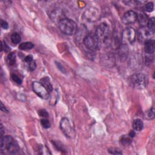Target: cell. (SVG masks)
Returning a JSON list of instances; mask_svg holds the SVG:
<instances>
[{"instance_id": "cell-1", "label": "cell", "mask_w": 155, "mask_h": 155, "mask_svg": "<svg viewBox=\"0 0 155 155\" xmlns=\"http://www.w3.org/2000/svg\"><path fill=\"white\" fill-rule=\"evenodd\" d=\"M19 151L17 142L10 136H3L1 138V153L17 154Z\"/></svg>"}, {"instance_id": "cell-2", "label": "cell", "mask_w": 155, "mask_h": 155, "mask_svg": "<svg viewBox=\"0 0 155 155\" xmlns=\"http://www.w3.org/2000/svg\"><path fill=\"white\" fill-rule=\"evenodd\" d=\"M128 82L131 87L136 89H145L149 83L148 76L143 74L138 73L131 75Z\"/></svg>"}, {"instance_id": "cell-3", "label": "cell", "mask_w": 155, "mask_h": 155, "mask_svg": "<svg viewBox=\"0 0 155 155\" xmlns=\"http://www.w3.org/2000/svg\"><path fill=\"white\" fill-rule=\"evenodd\" d=\"M58 27L62 33L67 35H72L77 31L76 22L70 19L64 18L58 23Z\"/></svg>"}, {"instance_id": "cell-4", "label": "cell", "mask_w": 155, "mask_h": 155, "mask_svg": "<svg viewBox=\"0 0 155 155\" xmlns=\"http://www.w3.org/2000/svg\"><path fill=\"white\" fill-rule=\"evenodd\" d=\"M84 45L87 49L91 51H97L99 50L100 42L95 33H88L83 40Z\"/></svg>"}, {"instance_id": "cell-5", "label": "cell", "mask_w": 155, "mask_h": 155, "mask_svg": "<svg viewBox=\"0 0 155 155\" xmlns=\"http://www.w3.org/2000/svg\"><path fill=\"white\" fill-rule=\"evenodd\" d=\"M97 37H98L100 43H105L108 41L110 37V29L109 26L105 23H102L98 26L96 30Z\"/></svg>"}, {"instance_id": "cell-6", "label": "cell", "mask_w": 155, "mask_h": 155, "mask_svg": "<svg viewBox=\"0 0 155 155\" xmlns=\"http://www.w3.org/2000/svg\"><path fill=\"white\" fill-rule=\"evenodd\" d=\"M60 128L63 133L69 138H72L75 136L74 127L67 118H63L60 122Z\"/></svg>"}, {"instance_id": "cell-7", "label": "cell", "mask_w": 155, "mask_h": 155, "mask_svg": "<svg viewBox=\"0 0 155 155\" xmlns=\"http://www.w3.org/2000/svg\"><path fill=\"white\" fill-rule=\"evenodd\" d=\"M136 31L132 27L126 28L122 33L123 44H133L136 40Z\"/></svg>"}, {"instance_id": "cell-8", "label": "cell", "mask_w": 155, "mask_h": 155, "mask_svg": "<svg viewBox=\"0 0 155 155\" xmlns=\"http://www.w3.org/2000/svg\"><path fill=\"white\" fill-rule=\"evenodd\" d=\"M32 89L33 92L41 98L44 99H49L50 93L41 82H33L32 84Z\"/></svg>"}, {"instance_id": "cell-9", "label": "cell", "mask_w": 155, "mask_h": 155, "mask_svg": "<svg viewBox=\"0 0 155 155\" xmlns=\"http://www.w3.org/2000/svg\"><path fill=\"white\" fill-rule=\"evenodd\" d=\"M100 17L99 11L94 7H90L87 9L83 14V18L89 22H94L97 21Z\"/></svg>"}, {"instance_id": "cell-10", "label": "cell", "mask_w": 155, "mask_h": 155, "mask_svg": "<svg viewBox=\"0 0 155 155\" xmlns=\"http://www.w3.org/2000/svg\"><path fill=\"white\" fill-rule=\"evenodd\" d=\"M138 20V14L133 10H129L124 14L122 21L125 25H132Z\"/></svg>"}, {"instance_id": "cell-11", "label": "cell", "mask_w": 155, "mask_h": 155, "mask_svg": "<svg viewBox=\"0 0 155 155\" xmlns=\"http://www.w3.org/2000/svg\"><path fill=\"white\" fill-rule=\"evenodd\" d=\"M144 50L147 54L152 55L154 52V41L149 40L144 43Z\"/></svg>"}, {"instance_id": "cell-12", "label": "cell", "mask_w": 155, "mask_h": 155, "mask_svg": "<svg viewBox=\"0 0 155 155\" xmlns=\"http://www.w3.org/2000/svg\"><path fill=\"white\" fill-rule=\"evenodd\" d=\"M150 34H153L149 30H142L139 32L138 33V39L140 42L144 41V43L149 40H150Z\"/></svg>"}, {"instance_id": "cell-13", "label": "cell", "mask_w": 155, "mask_h": 155, "mask_svg": "<svg viewBox=\"0 0 155 155\" xmlns=\"http://www.w3.org/2000/svg\"><path fill=\"white\" fill-rule=\"evenodd\" d=\"M50 17L53 21H58V23L59 21L64 19V18H63L62 12L59 9H55L53 11L50 15Z\"/></svg>"}, {"instance_id": "cell-14", "label": "cell", "mask_w": 155, "mask_h": 155, "mask_svg": "<svg viewBox=\"0 0 155 155\" xmlns=\"http://www.w3.org/2000/svg\"><path fill=\"white\" fill-rule=\"evenodd\" d=\"M138 19L139 20L140 25L142 27H144L147 25V22L149 19L148 16L144 12H142L139 15H138Z\"/></svg>"}, {"instance_id": "cell-15", "label": "cell", "mask_w": 155, "mask_h": 155, "mask_svg": "<svg viewBox=\"0 0 155 155\" xmlns=\"http://www.w3.org/2000/svg\"><path fill=\"white\" fill-rule=\"evenodd\" d=\"M40 82L46 88V89L49 91V93H51L53 90V86H52L51 82H50V81L48 77L43 78L41 79Z\"/></svg>"}, {"instance_id": "cell-16", "label": "cell", "mask_w": 155, "mask_h": 155, "mask_svg": "<svg viewBox=\"0 0 155 155\" xmlns=\"http://www.w3.org/2000/svg\"><path fill=\"white\" fill-rule=\"evenodd\" d=\"M88 33H87L86 28L85 27H84V26L81 27V28L79 29V30L77 32L76 40H78V41H79L80 40H82L83 41V40H84V38L86 37V35Z\"/></svg>"}, {"instance_id": "cell-17", "label": "cell", "mask_w": 155, "mask_h": 155, "mask_svg": "<svg viewBox=\"0 0 155 155\" xmlns=\"http://www.w3.org/2000/svg\"><path fill=\"white\" fill-rule=\"evenodd\" d=\"M143 127H144V123L140 119H136L133 121V128L134 130L137 131V132H140L142 130Z\"/></svg>"}, {"instance_id": "cell-18", "label": "cell", "mask_w": 155, "mask_h": 155, "mask_svg": "<svg viewBox=\"0 0 155 155\" xmlns=\"http://www.w3.org/2000/svg\"><path fill=\"white\" fill-rule=\"evenodd\" d=\"M128 53V49L127 45L122 44L120 48V52H119L121 59H125L127 57Z\"/></svg>"}, {"instance_id": "cell-19", "label": "cell", "mask_w": 155, "mask_h": 155, "mask_svg": "<svg viewBox=\"0 0 155 155\" xmlns=\"http://www.w3.org/2000/svg\"><path fill=\"white\" fill-rule=\"evenodd\" d=\"M120 144L122 146L124 147H127L132 144V138H130L129 136L124 135L120 138Z\"/></svg>"}, {"instance_id": "cell-20", "label": "cell", "mask_w": 155, "mask_h": 155, "mask_svg": "<svg viewBox=\"0 0 155 155\" xmlns=\"http://www.w3.org/2000/svg\"><path fill=\"white\" fill-rule=\"evenodd\" d=\"M34 44L31 42H26L21 43L19 45V49L21 50H29L33 48Z\"/></svg>"}, {"instance_id": "cell-21", "label": "cell", "mask_w": 155, "mask_h": 155, "mask_svg": "<svg viewBox=\"0 0 155 155\" xmlns=\"http://www.w3.org/2000/svg\"><path fill=\"white\" fill-rule=\"evenodd\" d=\"M7 63L10 66H14L16 63V55L15 53L11 52L9 53L7 57Z\"/></svg>"}, {"instance_id": "cell-22", "label": "cell", "mask_w": 155, "mask_h": 155, "mask_svg": "<svg viewBox=\"0 0 155 155\" xmlns=\"http://www.w3.org/2000/svg\"><path fill=\"white\" fill-rule=\"evenodd\" d=\"M147 26L149 30L154 33L155 30V18L154 17H152L149 19Z\"/></svg>"}, {"instance_id": "cell-23", "label": "cell", "mask_w": 155, "mask_h": 155, "mask_svg": "<svg viewBox=\"0 0 155 155\" xmlns=\"http://www.w3.org/2000/svg\"><path fill=\"white\" fill-rule=\"evenodd\" d=\"M21 40V35L17 32L13 33L11 35V41L14 44H19L20 43Z\"/></svg>"}, {"instance_id": "cell-24", "label": "cell", "mask_w": 155, "mask_h": 155, "mask_svg": "<svg viewBox=\"0 0 155 155\" xmlns=\"http://www.w3.org/2000/svg\"><path fill=\"white\" fill-rule=\"evenodd\" d=\"M39 153L41 154H52L49 149L45 146L40 145L39 147Z\"/></svg>"}, {"instance_id": "cell-25", "label": "cell", "mask_w": 155, "mask_h": 155, "mask_svg": "<svg viewBox=\"0 0 155 155\" xmlns=\"http://www.w3.org/2000/svg\"><path fill=\"white\" fill-rule=\"evenodd\" d=\"M143 9H144L145 11L147 12H151L153 10V9H154L153 3L151 2H150V3L146 4V5H144V8Z\"/></svg>"}, {"instance_id": "cell-26", "label": "cell", "mask_w": 155, "mask_h": 155, "mask_svg": "<svg viewBox=\"0 0 155 155\" xmlns=\"http://www.w3.org/2000/svg\"><path fill=\"white\" fill-rule=\"evenodd\" d=\"M11 78H12V80H13L15 82L17 83V84H21V83H22V81L21 78L18 75H17V74H12L11 75Z\"/></svg>"}, {"instance_id": "cell-27", "label": "cell", "mask_w": 155, "mask_h": 155, "mask_svg": "<svg viewBox=\"0 0 155 155\" xmlns=\"http://www.w3.org/2000/svg\"><path fill=\"white\" fill-rule=\"evenodd\" d=\"M109 152L110 154H122L123 153L122 151L118 148H115V147H110L109 149Z\"/></svg>"}, {"instance_id": "cell-28", "label": "cell", "mask_w": 155, "mask_h": 155, "mask_svg": "<svg viewBox=\"0 0 155 155\" xmlns=\"http://www.w3.org/2000/svg\"><path fill=\"white\" fill-rule=\"evenodd\" d=\"M41 124L44 128H49L50 127V123L49 121L46 120L45 118H43L41 120Z\"/></svg>"}, {"instance_id": "cell-29", "label": "cell", "mask_w": 155, "mask_h": 155, "mask_svg": "<svg viewBox=\"0 0 155 155\" xmlns=\"http://www.w3.org/2000/svg\"><path fill=\"white\" fill-rule=\"evenodd\" d=\"M4 50L6 52H9L10 51V48L9 47V45L6 44V42L3 41L1 43V50Z\"/></svg>"}, {"instance_id": "cell-30", "label": "cell", "mask_w": 155, "mask_h": 155, "mask_svg": "<svg viewBox=\"0 0 155 155\" xmlns=\"http://www.w3.org/2000/svg\"><path fill=\"white\" fill-rule=\"evenodd\" d=\"M38 115L44 118H46L47 117H49V113L45 110L44 109H41L38 111Z\"/></svg>"}, {"instance_id": "cell-31", "label": "cell", "mask_w": 155, "mask_h": 155, "mask_svg": "<svg viewBox=\"0 0 155 155\" xmlns=\"http://www.w3.org/2000/svg\"><path fill=\"white\" fill-rule=\"evenodd\" d=\"M147 117L149 118V120H153L154 118V110L153 108L150 109L147 112Z\"/></svg>"}, {"instance_id": "cell-32", "label": "cell", "mask_w": 155, "mask_h": 155, "mask_svg": "<svg viewBox=\"0 0 155 155\" xmlns=\"http://www.w3.org/2000/svg\"><path fill=\"white\" fill-rule=\"evenodd\" d=\"M36 67H37V64H36V63L35 61H32L31 63H29V68L30 70L33 71L36 68Z\"/></svg>"}, {"instance_id": "cell-33", "label": "cell", "mask_w": 155, "mask_h": 155, "mask_svg": "<svg viewBox=\"0 0 155 155\" xmlns=\"http://www.w3.org/2000/svg\"><path fill=\"white\" fill-rule=\"evenodd\" d=\"M25 61L27 63H29V64L30 63H31L32 61H33V56H32V55H27V56H26L25 58Z\"/></svg>"}, {"instance_id": "cell-34", "label": "cell", "mask_w": 155, "mask_h": 155, "mask_svg": "<svg viewBox=\"0 0 155 155\" xmlns=\"http://www.w3.org/2000/svg\"><path fill=\"white\" fill-rule=\"evenodd\" d=\"M1 27L4 29H7L9 28V25L8 23L5 21H3V20H1Z\"/></svg>"}, {"instance_id": "cell-35", "label": "cell", "mask_w": 155, "mask_h": 155, "mask_svg": "<svg viewBox=\"0 0 155 155\" xmlns=\"http://www.w3.org/2000/svg\"><path fill=\"white\" fill-rule=\"evenodd\" d=\"M1 111L3 112H6V113H7V112H8L7 109L6 108V107L4 105V104H3L2 102H1Z\"/></svg>"}, {"instance_id": "cell-36", "label": "cell", "mask_w": 155, "mask_h": 155, "mask_svg": "<svg viewBox=\"0 0 155 155\" xmlns=\"http://www.w3.org/2000/svg\"><path fill=\"white\" fill-rule=\"evenodd\" d=\"M128 136H129L130 138H133L135 136V131H133V130H131L130 132V133H129Z\"/></svg>"}, {"instance_id": "cell-37", "label": "cell", "mask_w": 155, "mask_h": 155, "mask_svg": "<svg viewBox=\"0 0 155 155\" xmlns=\"http://www.w3.org/2000/svg\"><path fill=\"white\" fill-rule=\"evenodd\" d=\"M4 129L3 127V124H1V136H4Z\"/></svg>"}]
</instances>
